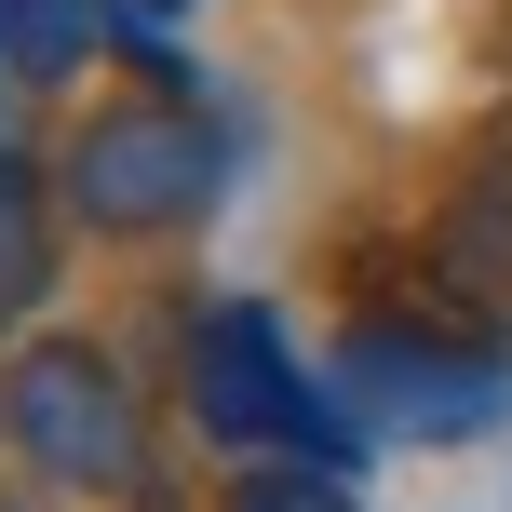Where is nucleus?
<instances>
[{
  "label": "nucleus",
  "instance_id": "nucleus-1",
  "mask_svg": "<svg viewBox=\"0 0 512 512\" xmlns=\"http://www.w3.org/2000/svg\"><path fill=\"white\" fill-rule=\"evenodd\" d=\"M189 418L230 459H337V472H364V445H378L351 418V391L297 364L270 297H189Z\"/></svg>",
  "mask_w": 512,
  "mask_h": 512
},
{
  "label": "nucleus",
  "instance_id": "nucleus-2",
  "mask_svg": "<svg viewBox=\"0 0 512 512\" xmlns=\"http://www.w3.org/2000/svg\"><path fill=\"white\" fill-rule=\"evenodd\" d=\"M54 189H68V230L149 243V230H189L230 189V135L189 95H95L54 149Z\"/></svg>",
  "mask_w": 512,
  "mask_h": 512
},
{
  "label": "nucleus",
  "instance_id": "nucleus-3",
  "mask_svg": "<svg viewBox=\"0 0 512 512\" xmlns=\"http://www.w3.org/2000/svg\"><path fill=\"white\" fill-rule=\"evenodd\" d=\"M0 445L54 499H149V405L108 337H27L0 364Z\"/></svg>",
  "mask_w": 512,
  "mask_h": 512
},
{
  "label": "nucleus",
  "instance_id": "nucleus-4",
  "mask_svg": "<svg viewBox=\"0 0 512 512\" xmlns=\"http://www.w3.org/2000/svg\"><path fill=\"white\" fill-rule=\"evenodd\" d=\"M337 391H351L364 432L391 445H486L512 418V364L486 351V337H432V324H364L351 351H337Z\"/></svg>",
  "mask_w": 512,
  "mask_h": 512
},
{
  "label": "nucleus",
  "instance_id": "nucleus-5",
  "mask_svg": "<svg viewBox=\"0 0 512 512\" xmlns=\"http://www.w3.org/2000/svg\"><path fill=\"white\" fill-rule=\"evenodd\" d=\"M54 270H68V189L27 149H0V337L54 297Z\"/></svg>",
  "mask_w": 512,
  "mask_h": 512
},
{
  "label": "nucleus",
  "instance_id": "nucleus-6",
  "mask_svg": "<svg viewBox=\"0 0 512 512\" xmlns=\"http://www.w3.org/2000/svg\"><path fill=\"white\" fill-rule=\"evenodd\" d=\"M95 27H108V0H0V81H14V95H54V81H81Z\"/></svg>",
  "mask_w": 512,
  "mask_h": 512
},
{
  "label": "nucleus",
  "instance_id": "nucleus-7",
  "mask_svg": "<svg viewBox=\"0 0 512 512\" xmlns=\"http://www.w3.org/2000/svg\"><path fill=\"white\" fill-rule=\"evenodd\" d=\"M230 512H364V472H337V459H243Z\"/></svg>",
  "mask_w": 512,
  "mask_h": 512
},
{
  "label": "nucleus",
  "instance_id": "nucleus-8",
  "mask_svg": "<svg viewBox=\"0 0 512 512\" xmlns=\"http://www.w3.org/2000/svg\"><path fill=\"white\" fill-rule=\"evenodd\" d=\"M122 512H189V499H162V486H149V499H122Z\"/></svg>",
  "mask_w": 512,
  "mask_h": 512
},
{
  "label": "nucleus",
  "instance_id": "nucleus-9",
  "mask_svg": "<svg viewBox=\"0 0 512 512\" xmlns=\"http://www.w3.org/2000/svg\"><path fill=\"white\" fill-rule=\"evenodd\" d=\"M135 14H176V0H135Z\"/></svg>",
  "mask_w": 512,
  "mask_h": 512
}]
</instances>
